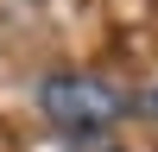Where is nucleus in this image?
Returning a JSON list of instances; mask_svg holds the SVG:
<instances>
[{"mask_svg":"<svg viewBox=\"0 0 158 152\" xmlns=\"http://www.w3.org/2000/svg\"><path fill=\"white\" fill-rule=\"evenodd\" d=\"M38 101H44L51 127H57L63 139L70 133H108V120L127 108V95L114 82H101V76H51Z\"/></svg>","mask_w":158,"mask_h":152,"instance_id":"1","label":"nucleus"},{"mask_svg":"<svg viewBox=\"0 0 158 152\" xmlns=\"http://www.w3.org/2000/svg\"><path fill=\"white\" fill-rule=\"evenodd\" d=\"M63 152H120V146H114V133H70Z\"/></svg>","mask_w":158,"mask_h":152,"instance_id":"2","label":"nucleus"},{"mask_svg":"<svg viewBox=\"0 0 158 152\" xmlns=\"http://www.w3.org/2000/svg\"><path fill=\"white\" fill-rule=\"evenodd\" d=\"M127 108H139V114H158V89H146V95H133Z\"/></svg>","mask_w":158,"mask_h":152,"instance_id":"3","label":"nucleus"}]
</instances>
